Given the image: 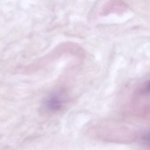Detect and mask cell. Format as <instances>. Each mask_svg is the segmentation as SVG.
<instances>
[{
  "label": "cell",
  "instance_id": "cell-1",
  "mask_svg": "<svg viewBox=\"0 0 150 150\" xmlns=\"http://www.w3.org/2000/svg\"><path fill=\"white\" fill-rule=\"evenodd\" d=\"M67 102V98L61 92L51 93L45 98L42 105L43 112L47 114H53L60 111Z\"/></svg>",
  "mask_w": 150,
  "mask_h": 150
},
{
  "label": "cell",
  "instance_id": "cell-2",
  "mask_svg": "<svg viewBox=\"0 0 150 150\" xmlns=\"http://www.w3.org/2000/svg\"><path fill=\"white\" fill-rule=\"evenodd\" d=\"M144 140H145L146 141H148L149 142H150V135L145 136H144Z\"/></svg>",
  "mask_w": 150,
  "mask_h": 150
},
{
  "label": "cell",
  "instance_id": "cell-3",
  "mask_svg": "<svg viewBox=\"0 0 150 150\" xmlns=\"http://www.w3.org/2000/svg\"><path fill=\"white\" fill-rule=\"evenodd\" d=\"M149 88L150 89V83L149 84Z\"/></svg>",
  "mask_w": 150,
  "mask_h": 150
}]
</instances>
